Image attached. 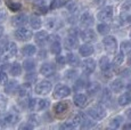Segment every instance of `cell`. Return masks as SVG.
Returning <instances> with one entry per match:
<instances>
[{"label":"cell","instance_id":"cell-24","mask_svg":"<svg viewBox=\"0 0 131 130\" xmlns=\"http://www.w3.org/2000/svg\"><path fill=\"white\" fill-rule=\"evenodd\" d=\"M99 66L103 72H108L111 69V62L107 57H102L99 59Z\"/></svg>","mask_w":131,"mask_h":130},{"label":"cell","instance_id":"cell-6","mask_svg":"<svg viewBox=\"0 0 131 130\" xmlns=\"http://www.w3.org/2000/svg\"><path fill=\"white\" fill-rule=\"evenodd\" d=\"M70 94H71V89L67 86H65V84H58L54 90V97L57 99L67 97Z\"/></svg>","mask_w":131,"mask_h":130},{"label":"cell","instance_id":"cell-54","mask_svg":"<svg viewBox=\"0 0 131 130\" xmlns=\"http://www.w3.org/2000/svg\"><path fill=\"white\" fill-rule=\"evenodd\" d=\"M128 65H129V66L131 67V56L129 57V59H128Z\"/></svg>","mask_w":131,"mask_h":130},{"label":"cell","instance_id":"cell-43","mask_svg":"<svg viewBox=\"0 0 131 130\" xmlns=\"http://www.w3.org/2000/svg\"><path fill=\"white\" fill-rule=\"evenodd\" d=\"M7 41H0V56H1L4 52H6V47H7Z\"/></svg>","mask_w":131,"mask_h":130},{"label":"cell","instance_id":"cell-34","mask_svg":"<svg viewBox=\"0 0 131 130\" xmlns=\"http://www.w3.org/2000/svg\"><path fill=\"white\" fill-rule=\"evenodd\" d=\"M121 52L122 54H129L131 52V42L129 41H123L121 44Z\"/></svg>","mask_w":131,"mask_h":130},{"label":"cell","instance_id":"cell-56","mask_svg":"<svg viewBox=\"0 0 131 130\" xmlns=\"http://www.w3.org/2000/svg\"><path fill=\"white\" fill-rule=\"evenodd\" d=\"M130 37H131V32H130Z\"/></svg>","mask_w":131,"mask_h":130},{"label":"cell","instance_id":"cell-25","mask_svg":"<svg viewBox=\"0 0 131 130\" xmlns=\"http://www.w3.org/2000/svg\"><path fill=\"white\" fill-rule=\"evenodd\" d=\"M111 88H112V90L114 92H121L123 90V88H124V84H123V82L120 79H117V80H114L111 83Z\"/></svg>","mask_w":131,"mask_h":130},{"label":"cell","instance_id":"cell-33","mask_svg":"<svg viewBox=\"0 0 131 130\" xmlns=\"http://www.w3.org/2000/svg\"><path fill=\"white\" fill-rule=\"evenodd\" d=\"M7 6H8V8L10 9L12 12H18V10H21V8H22L21 4L10 1V0H7Z\"/></svg>","mask_w":131,"mask_h":130},{"label":"cell","instance_id":"cell-2","mask_svg":"<svg viewBox=\"0 0 131 130\" xmlns=\"http://www.w3.org/2000/svg\"><path fill=\"white\" fill-rule=\"evenodd\" d=\"M83 120H84V114L83 113H79V114H77L75 116H73L71 120H69V121L65 122V123L62 126V128L63 129H67V130L74 129V128H77V127H79L80 124L82 123Z\"/></svg>","mask_w":131,"mask_h":130},{"label":"cell","instance_id":"cell-38","mask_svg":"<svg viewBox=\"0 0 131 130\" xmlns=\"http://www.w3.org/2000/svg\"><path fill=\"white\" fill-rule=\"evenodd\" d=\"M60 6H63V0H52L50 4V9H56Z\"/></svg>","mask_w":131,"mask_h":130},{"label":"cell","instance_id":"cell-3","mask_svg":"<svg viewBox=\"0 0 131 130\" xmlns=\"http://www.w3.org/2000/svg\"><path fill=\"white\" fill-rule=\"evenodd\" d=\"M92 119L95 120H102L106 116V111L103 109L100 105H97V106H94V107H90L87 112Z\"/></svg>","mask_w":131,"mask_h":130},{"label":"cell","instance_id":"cell-35","mask_svg":"<svg viewBox=\"0 0 131 130\" xmlns=\"http://www.w3.org/2000/svg\"><path fill=\"white\" fill-rule=\"evenodd\" d=\"M97 30H98V32H99L100 34L106 36L108 32L111 31V27H110V25H107V24H99V25L97 26Z\"/></svg>","mask_w":131,"mask_h":130},{"label":"cell","instance_id":"cell-27","mask_svg":"<svg viewBox=\"0 0 131 130\" xmlns=\"http://www.w3.org/2000/svg\"><path fill=\"white\" fill-rule=\"evenodd\" d=\"M29 22H30V25H31V27L33 30H39L40 27H41V19H40L38 16L30 17Z\"/></svg>","mask_w":131,"mask_h":130},{"label":"cell","instance_id":"cell-5","mask_svg":"<svg viewBox=\"0 0 131 130\" xmlns=\"http://www.w3.org/2000/svg\"><path fill=\"white\" fill-rule=\"evenodd\" d=\"M15 37H16V39L21 40V41H27V40H30L32 38V31L26 29V27L19 26L15 31Z\"/></svg>","mask_w":131,"mask_h":130},{"label":"cell","instance_id":"cell-9","mask_svg":"<svg viewBox=\"0 0 131 130\" xmlns=\"http://www.w3.org/2000/svg\"><path fill=\"white\" fill-rule=\"evenodd\" d=\"M49 39H50V41H51L50 50H51L52 54L58 55L59 52H60V50H62V45H60V41H59L58 36H56V34H54V36H50Z\"/></svg>","mask_w":131,"mask_h":130},{"label":"cell","instance_id":"cell-18","mask_svg":"<svg viewBox=\"0 0 131 130\" xmlns=\"http://www.w3.org/2000/svg\"><path fill=\"white\" fill-rule=\"evenodd\" d=\"M18 82L15 81V80H13V81H7L6 84H5V91L7 92V94H14L15 91L18 90Z\"/></svg>","mask_w":131,"mask_h":130},{"label":"cell","instance_id":"cell-49","mask_svg":"<svg viewBox=\"0 0 131 130\" xmlns=\"http://www.w3.org/2000/svg\"><path fill=\"white\" fill-rule=\"evenodd\" d=\"M106 1V0H95V5L96 6H103V5H104V2Z\"/></svg>","mask_w":131,"mask_h":130},{"label":"cell","instance_id":"cell-4","mask_svg":"<svg viewBox=\"0 0 131 130\" xmlns=\"http://www.w3.org/2000/svg\"><path fill=\"white\" fill-rule=\"evenodd\" d=\"M50 90H51V82L48 80H42V81L38 82V84L34 88V91L38 95H47Z\"/></svg>","mask_w":131,"mask_h":130},{"label":"cell","instance_id":"cell-31","mask_svg":"<svg viewBox=\"0 0 131 130\" xmlns=\"http://www.w3.org/2000/svg\"><path fill=\"white\" fill-rule=\"evenodd\" d=\"M66 59H67V63L70 65H73V66H77V65H79V63H80L79 57L74 54H69L66 56Z\"/></svg>","mask_w":131,"mask_h":130},{"label":"cell","instance_id":"cell-45","mask_svg":"<svg viewBox=\"0 0 131 130\" xmlns=\"http://www.w3.org/2000/svg\"><path fill=\"white\" fill-rule=\"evenodd\" d=\"M130 8H131V0H125L122 6V9L123 10H129Z\"/></svg>","mask_w":131,"mask_h":130},{"label":"cell","instance_id":"cell-39","mask_svg":"<svg viewBox=\"0 0 131 130\" xmlns=\"http://www.w3.org/2000/svg\"><path fill=\"white\" fill-rule=\"evenodd\" d=\"M56 24H57V21L55 18H49V19H47V23H46V25L48 29H55L56 27Z\"/></svg>","mask_w":131,"mask_h":130},{"label":"cell","instance_id":"cell-26","mask_svg":"<svg viewBox=\"0 0 131 130\" xmlns=\"http://www.w3.org/2000/svg\"><path fill=\"white\" fill-rule=\"evenodd\" d=\"M22 51H23V54L25 56H33V55L37 52V48H36V46H33V45H26V46L23 47Z\"/></svg>","mask_w":131,"mask_h":130},{"label":"cell","instance_id":"cell-48","mask_svg":"<svg viewBox=\"0 0 131 130\" xmlns=\"http://www.w3.org/2000/svg\"><path fill=\"white\" fill-rule=\"evenodd\" d=\"M37 79V75L36 74H27V77H26V80H30V81H34V80Z\"/></svg>","mask_w":131,"mask_h":130},{"label":"cell","instance_id":"cell-37","mask_svg":"<svg viewBox=\"0 0 131 130\" xmlns=\"http://www.w3.org/2000/svg\"><path fill=\"white\" fill-rule=\"evenodd\" d=\"M34 10H36L37 14H47L48 8L46 7V5H34Z\"/></svg>","mask_w":131,"mask_h":130},{"label":"cell","instance_id":"cell-52","mask_svg":"<svg viewBox=\"0 0 131 130\" xmlns=\"http://www.w3.org/2000/svg\"><path fill=\"white\" fill-rule=\"evenodd\" d=\"M123 128H124V129H130V128H131V123L124 124V126H123Z\"/></svg>","mask_w":131,"mask_h":130},{"label":"cell","instance_id":"cell-7","mask_svg":"<svg viewBox=\"0 0 131 130\" xmlns=\"http://www.w3.org/2000/svg\"><path fill=\"white\" fill-rule=\"evenodd\" d=\"M103 44H104L106 50L110 51V52L115 51V49H116V47H117L116 39H115L114 37H111V36L105 37V38L103 39Z\"/></svg>","mask_w":131,"mask_h":130},{"label":"cell","instance_id":"cell-50","mask_svg":"<svg viewBox=\"0 0 131 130\" xmlns=\"http://www.w3.org/2000/svg\"><path fill=\"white\" fill-rule=\"evenodd\" d=\"M5 107L6 106V99L4 98V97H0V107Z\"/></svg>","mask_w":131,"mask_h":130},{"label":"cell","instance_id":"cell-8","mask_svg":"<svg viewBox=\"0 0 131 130\" xmlns=\"http://www.w3.org/2000/svg\"><path fill=\"white\" fill-rule=\"evenodd\" d=\"M113 17V8L111 6H107L105 8H103L98 14V19L102 22H107L111 21Z\"/></svg>","mask_w":131,"mask_h":130},{"label":"cell","instance_id":"cell-30","mask_svg":"<svg viewBox=\"0 0 131 130\" xmlns=\"http://www.w3.org/2000/svg\"><path fill=\"white\" fill-rule=\"evenodd\" d=\"M6 51L9 56H15L17 54V46L14 42H8L6 47Z\"/></svg>","mask_w":131,"mask_h":130},{"label":"cell","instance_id":"cell-53","mask_svg":"<svg viewBox=\"0 0 131 130\" xmlns=\"http://www.w3.org/2000/svg\"><path fill=\"white\" fill-rule=\"evenodd\" d=\"M2 34H4V27L0 26V37H1Z\"/></svg>","mask_w":131,"mask_h":130},{"label":"cell","instance_id":"cell-22","mask_svg":"<svg viewBox=\"0 0 131 130\" xmlns=\"http://www.w3.org/2000/svg\"><path fill=\"white\" fill-rule=\"evenodd\" d=\"M100 88L102 87H100V84L98 82H90L87 86V92L88 95H95L100 90Z\"/></svg>","mask_w":131,"mask_h":130},{"label":"cell","instance_id":"cell-15","mask_svg":"<svg viewBox=\"0 0 131 130\" xmlns=\"http://www.w3.org/2000/svg\"><path fill=\"white\" fill-rule=\"evenodd\" d=\"M34 38H36L34 40H36L37 45H39V46H45V44L49 40V36H48V33L46 31H40L36 34Z\"/></svg>","mask_w":131,"mask_h":130},{"label":"cell","instance_id":"cell-41","mask_svg":"<svg viewBox=\"0 0 131 130\" xmlns=\"http://www.w3.org/2000/svg\"><path fill=\"white\" fill-rule=\"evenodd\" d=\"M8 81V77L5 72L0 71V84H6V82Z\"/></svg>","mask_w":131,"mask_h":130},{"label":"cell","instance_id":"cell-13","mask_svg":"<svg viewBox=\"0 0 131 130\" xmlns=\"http://www.w3.org/2000/svg\"><path fill=\"white\" fill-rule=\"evenodd\" d=\"M29 22V18L25 14H19V15H16L12 18V24L14 26H23L25 24Z\"/></svg>","mask_w":131,"mask_h":130},{"label":"cell","instance_id":"cell-46","mask_svg":"<svg viewBox=\"0 0 131 130\" xmlns=\"http://www.w3.org/2000/svg\"><path fill=\"white\" fill-rule=\"evenodd\" d=\"M33 128V124H31L30 122H27V123H23L19 126V129H32Z\"/></svg>","mask_w":131,"mask_h":130},{"label":"cell","instance_id":"cell-10","mask_svg":"<svg viewBox=\"0 0 131 130\" xmlns=\"http://www.w3.org/2000/svg\"><path fill=\"white\" fill-rule=\"evenodd\" d=\"M69 110V104L67 102H59L54 106V113L57 116H63Z\"/></svg>","mask_w":131,"mask_h":130},{"label":"cell","instance_id":"cell-29","mask_svg":"<svg viewBox=\"0 0 131 130\" xmlns=\"http://www.w3.org/2000/svg\"><path fill=\"white\" fill-rule=\"evenodd\" d=\"M9 71H10V74H12V75H14V77L19 75V74H21V72H22V66H21V64H18V63H13V64L10 65V69H9Z\"/></svg>","mask_w":131,"mask_h":130},{"label":"cell","instance_id":"cell-16","mask_svg":"<svg viewBox=\"0 0 131 130\" xmlns=\"http://www.w3.org/2000/svg\"><path fill=\"white\" fill-rule=\"evenodd\" d=\"M73 103L77 105L78 107H84L87 105V96L83 94H77L73 98Z\"/></svg>","mask_w":131,"mask_h":130},{"label":"cell","instance_id":"cell-42","mask_svg":"<svg viewBox=\"0 0 131 130\" xmlns=\"http://www.w3.org/2000/svg\"><path fill=\"white\" fill-rule=\"evenodd\" d=\"M77 71H74V70H70V71H66V73H65V77H66L67 79H74L75 77H77Z\"/></svg>","mask_w":131,"mask_h":130},{"label":"cell","instance_id":"cell-47","mask_svg":"<svg viewBox=\"0 0 131 130\" xmlns=\"http://www.w3.org/2000/svg\"><path fill=\"white\" fill-rule=\"evenodd\" d=\"M6 16H7V15H6V12H5L4 9H0V22L4 21V19L6 18Z\"/></svg>","mask_w":131,"mask_h":130},{"label":"cell","instance_id":"cell-44","mask_svg":"<svg viewBox=\"0 0 131 130\" xmlns=\"http://www.w3.org/2000/svg\"><path fill=\"white\" fill-rule=\"evenodd\" d=\"M56 62L60 65H64L65 62H66V58H65L64 56H62V55H58V56L56 57Z\"/></svg>","mask_w":131,"mask_h":130},{"label":"cell","instance_id":"cell-23","mask_svg":"<svg viewBox=\"0 0 131 130\" xmlns=\"http://www.w3.org/2000/svg\"><path fill=\"white\" fill-rule=\"evenodd\" d=\"M30 92H31V84L30 83H25L23 86L18 87L19 97H29Z\"/></svg>","mask_w":131,"mask_h":130},{"label":"cell","instance_id":"cell-40","mask_svg":"<svg viewBox=\"0 0 131 130\" xmlns=\"http://www.w3.org/2000/svg\"><path fill=\"white\" fill-rule=\"evenodd\" d=\"M123 62V54L120 52V54H116L114 57V65H120Z\"/></svg>","mask_w":131,"mask_h":130},{"label":"cell","instance_id":"cell-12","mask_svg":"<svg viewBox=\"0 0 131 130\" xmlns=\"http://www.w3.org/2000/svg\"><path fill=\"white\" fill-rule=\"evenodd\" d=\"M80 36H81V39L83 40V41L88 42V44H89V42H94V41H96V39H97L95 31L91 29H88V30L82 31Z\"/></svg>","mask_w":131,"mask_h":130},{"label":"cell","instance_id":"cell-1","mask_svg":"<svg viewBox=\"0 0 131 130\" xmlns=\"http://www.w3.org/2000/svg\"><path fill=\"white\" fill-rule=\"evenodd\" d=\"M48 106H49V101H47V99H39V98L29 99V104H27V107L33 112L46 110Z\"/></svg>","mask_w":131,"mask_h":130},{"label":"cell","instance_id":"cell-14","mask_svg":"<svg viewBox=\"0 0 131 130\" xmlns=\"http://www.w3.org/2000/svg\"><path fill=\"white\" fill-rule=\"evenodd\" d=\"M82 69L85 73L90 74L96 70V62L91 58H87L82 62Z\"/></svg>","mask_w":131,"mask_h":130},{"label":"cell","instance_id":"cell-32","mask_svg":"<svg viewBox=\"0 0 131 130\" xmlns=\"http://www.w3.org/2000/svg\"><path fill=\"white\" fill-rule=\"evenodd\" d=\"M23 67L26 71H33L36 69V62L33 59H26L23 63Z\"/></svg>","mask_w":131,"mask_h":130},{"label":"cell","instance_id":"cell-20","mask_svg":"<svg viewBox=\"0 0 131 130\" xmlns=\"http://www.w3.org/2000/svg\"><path fill=\"white\" fill-rule=\"evenodd\" d=\"M80 21H81L82 25L84 26H91L92 24L95 23V19H94V16H92L90 13H84L83 15L81 16V18H80Z\"/></svg>","mask_w":131,"mask_h":130},{"label":"cell","instance_id":"cell-11","mask_svg":"<svg viewBox=\"0 0 131 130\" xmlns=\"http://www.w3.org/2000/svg\"><path fill=\"white\" fill-rule=\"evenodd\" d=\"M55 71H56V69H55L54 64L51 63H45L40 67V73L45 77H51L55 73Z\"/></svg>","mask_w":131,"mask_h":130},{"label":"cell","instance_id":"cell-51","mask_svg":"<svg viewBox=\"0 0 131 130\" xmlns=\"http://www.w3.org/2000/svg\"><path fill=\"white\" fill-rule=\"evenodd\" d=\"M127 116H128V117H129V119L131 120V109H129V110H128V111H127Z\"/></svg>","mask_w":131,"mask_h":130},{"label":"cell","instance_id":"cell-36","mask_svg":"<svg viewBox=\"0 0 131 130\" xmlns=\"http://www.w3.org/2000/svg\"><path fill=\"white\" fill-rule=\"evenodd\" d=\"M121 122H122V117L121 116H116V117H113L112 120H111V122H110V127L111 128H119L120 127V124H121Z\"/></svg>","mask_w":131,"mask_h":130},{"label":"cell","instance_id":"cell-21","mask_svg":"<svg viewBox=\"0 0 131 130\" xmlns=\"http://www.w3.org/2000/svg\"><path fill=\"white\" fill-rule=\"evenodd\" d=\"M77 46H78V41L74 37H67V38L64 40V47L67 50H72V49H74Z\"/></svg>","mask_w":131,"mask_h":130},{"label":"cell","instance_id":"cell-17","mask_svg":"<svg viewBox=\"0 0 131 130\" xmlns=\"http://www.w3.org/2000/svg\"><path fill=\"white\" fill-rule=\"evenodd\" d=\"M79 51H80V55H81V56L89 57L90 55H92V52H94V47L89 44H84V45H82V46H80Z\"/></svg>","mask_w":131,"mask_h":130},{"label":"cell","instance_id":"cell-55","mask_svg":"<svg viewBox=\"0 0 131 130\" xmlns=\"http://www.w3.org/2000/svg\"><path fill=\"white\" fill-rule=\"evenodd\" d=\"M128 88H129V89H131V83L129 84V86H128Z\"/></svg>","mask_w":131,"mask_h":130},{"label":"cell","instance_id":"cell-57","mask_svg":"<svg viewBox=\"0 0 131 130\" xmlns=\"http://www.w3.org/2000/svg\"><path fill=\"white\" fill-rule=\"evenodd\" d=\"M0 4H1V0H0Z\"/></svg>","mask_w":131,"mask_h":130},{"label":"cell","instance_id":"cell-28","mask_svg":"<svg viewBox=\"0 0 131 130\" xmlns=\"http://www.w3.org/2000/svg\"><path fill=\"white\" fill-rule=\"evenodd\" d=\"M130 103H131V95L128 94V92L121 95V96L119 97V104L121 105V106H125V105H128Z\"/></svg>","mask_w":131,"mask_h":130},{"label":"cell","instance_id":"cell-19","mask_svg":"<svg viewBox=\"0 0 131 130\" xmlns=\"http://www.w3.org/2000/svg\"><path fill=\"white\" fill-rule=\"evenodd\" d=\"M18 120H19L18 113H17V112H10V113H8L6 116H5L4 121L6 124H15Z\"/></svg>","mask_w":131,"mask_h":130}]
</instances>
